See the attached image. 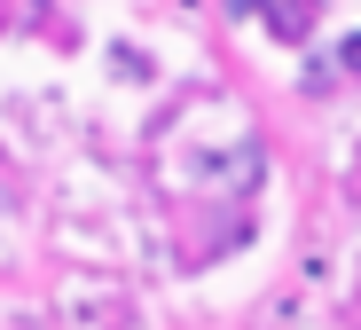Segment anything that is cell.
<instances>
[{
	"label": "cell",
	"instance_id": "obj_2",
	"mask_svg": "<svg viewBox=\"0 0 361 330\" xmlns=\"http://www.w3.org/2000/svg\"><path fill=\"white\" fill-rule=\"evenodd\" d=\"M338 71H361V32H353V40L338 47Z\"/></svg>",
	"mask_w": 361,
	"mask_h": 330
},
{
	"label": "cell",
	"instance_id": "obj_1",
	"mask_svg": "<svg viewBox=\"0 0 361 330\" xmlns=\"http://www.w3.org/2000/svg\"><path fill=\"white\" fill-rule=\"evenodd\" d=\"M252 16H267L275 40H307L314 16H322V0H252Z\"/></svg>",
	"mask_w": 361,
	"mask_h": 330
}]
</instances>
